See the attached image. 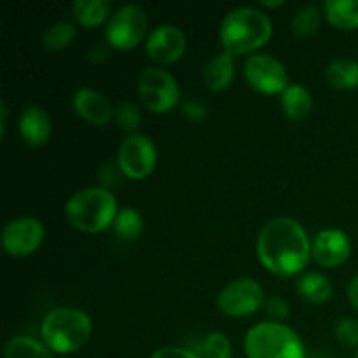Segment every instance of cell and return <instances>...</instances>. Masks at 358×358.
<instances>
[{
    "mask_svg": "<svg viewBox=\"0 0 358 358\" xmlns=\"http://www.w3.org/2000/svg\"><path fill=\"white\" fill-rule=\"evenodd\" d=\"M124 177L126 175L122 173L117 161H108V163H105L103 166L100 168V171H98V178H100L101 182V187L108 189V191H110L112 187H117Z\"/></svg>",
    "mask_w": 358,
    "mask_h": 358,
    "instance_id": "cell-29",
    "label": "cell"
},
{
    "mask_svg": "<svg viewBox=\"0 0 358 358\" xmlns=\"http://www.w3.org/2000/svg\"><path fill=\"white\" fill-rule=\"evenodd\" d=\"M266 294L259 282L252 278H238L227 283L217 297V306L229 317H248L264 306Z\"/></svg>",
    "mask_w": 358,
    "mask_h": 358,
    "instance_id": "cell-9",
    "label": "cell"
},
{
    "mask_svg": "<svg viewBox=\"0 0 358 358\" xmlns=\"http://www.w3.org/2000/svg\"><path fill=\"white\" fill-rule=\"evenodd\" d=\"M72 105L79 117L94 126H105L114 119L115 108L105 94L91 87H80L72 98Z\"/></svg>",
    "mask_w": 358,
    "mask_h": 358,
    "instance_id": "cell-14",
    "label": "cell"
},
{
    "mask_svg": "<svg viewBox=\"0 0 358 358\" xmlns=\"http://www.w3.org/2000/svg\"><path fill=\"white\" fill-rule=\"evenodd\" d=\"M322 13L315 3H306L301 7L292 17V31L297 37H310L320 28Z\"/></svg>",
    "mask_w": 358,
    "mask_h": 358,
    "instance_id": "cell-25",
    "label": "cell"
},
{
    "mask_svg": "<svg viewBox=\"0 0 358 358\" xmlns=\"http://www.w3.org/2000/svg\"><path fill=\"white\" fill-rule=\"evenodd\" d=\"M187 38L175 24H159L147 38V55L157 63H173L185 52Z\"/></svg>",
    "mask_w": 358,
    "mask_h": 358,
    "instance_id": "cell-13",
    "label": "cell"
},
{
    "mask_svg": "<svg viewBox=\"0 0 358 358\" xmlns=\"http://www.w3.org/2000/svg\"><path fill=\"white\" fill-rule=\"evenodd\" d=\"M138 94L142 103L156 114H163L180 101V90L170 72L161 66H147L138 77Z\"/></svg>",
    "mask_w": 358,
    "mask_h": 358,
    "instance_id": "cell-6",
    "label": "cell"
},
{
    "mask_svg": "<svg viewBox=\"0 0 358 358\" xmlns=\"http://www.w3.org/2000/svg\"><path fill=\"white\" fill-rule=\"evenodd\" d=\"M313 107L311 93L303 84H290L282 93V108L285 115L292 121H303L310 115Z\"/></svg>",
    "mask_w": 358,
    "mask_h": 358,
    "instance_id": "cell-18",
    "label": "cell"
},
{
    "mask_svg": "<svg viewBox=\"0 0 358 358\" xmlns=\"http://www.w3.org/2000/svg\"><path fill=\"white\" fill-rule=\"evenodd\" d=\"M17 129L28 145H44L51 136V119L48 112L38 105H28L21 110L20 119H17Z\"/></svg>",
    "mask_w": 358,
    "mask_h": 358,
    "instance_id": "cell-15",
    "label": "cell"
},
{
    "mask_svg": "<svg viewBox=\"0 0 358 358\" xmlns=\"http://www.w3.org/2000/svg\"><path fill=\"white\" fill-rule=\"evenodd\" d=\"M3 358H55V353L42 341L28 336H14L6 343Z\"/></svg>",
    "mask_w": 358,
    "mask_h": 358,
    "instance_id": "cell-21",
    "label": "cell"
},
{
    "mask_svg": "<svg viewBox=\"0 0 358 358\" xmlns=\"http://www.w3.org/2000/svg\"><path fill=\"white\" fill-rule=\"evenodd\" d=\"M243 73L254 90L266 94H282L290 86L285 65L271 55L248 56Z\"/></svg>",
    "mask_w": 358,
    "mask_h": 358,
    "instance_id": "cell-10",
    "label": "cell"
},
{
    "mask_svg": "<svg viewBox=\"0 0 358 358\" xmlns=\"http://www.w3.org/2000/svg\"><path fill=\"white\" fill-rule=\"evenodd\" d=\"M257 255L273 275L294 276L306 268L311 257V241L296 219L275 217L259 233Z\"/></svg>",
    "mask_w": 358,
    "mask_h": 358,
    "instance_id": "cell-1",
    "label": "cell"
},
{
    "mask_svg": "<svg viewBox=\"0 0 358 358\" xmlns=\"http://www.w3.org/2000/svg\"><path fill=\"white\" fill-rule=\"evenodd\" d=\"M324 13L329 23L339 30L358 28V0H327L324 2Z\"/></svg>",
    "mask_w": 358,
    "mask_h": 358,
    "instance_id": "cell-19",
    "label": "cell"
},
{
    "mask_svg": "<svg viewBox=\"0 0 358 358\" xmlns=\"http://www.w3.org/2000/svg\"><path fill=\"white\" fill-rule=\"evenodd\" d=\"M180 110H182V114H184L185 117L192 122L203 121V119L208 115V108H206V105L203 103L199 98H194V96H189V98H185V100H182Z\"/></svg>",
    "mask_w": 358,
    "mask_h": 358,
    "instance_id": "cell-31",
    "label": "cell"
},
{
    "mask_svg": "<svg viewBox=\"0 0 358 358\" xmlns=\"http://www.w3.org/2000/svg\"><path fill=\"white\" fill-rule=\"evenodd\" d=\"M355 358H358V350H357V353H355Z\"/></svg>",
    "mask_w": 358,
    "mask_h": 358,
    "instance_id": "cell-36",
    "label": "cell"
},
{
    "mask_svg": "<svg viewBox=\"0 0 358 358\" xmlns=\"http://www.w3.org/2000/svg\"><path fill=\"white\" fill-rule=\"evenodd\" d=\"M336 339L346 348H358V320L355 318H339L334 327Z\"/></svg>",
    "mask_w": 358,
    "mask_h": 358,
    "instance_id": "cell-27",
    "label": "cell"
},
{
    "mask_svg": "<svg viewBox=\"0 0 358 358\" xmlns=\"http://www.w3.org/2000/svg\"><path fill=\"white\" fill-rule=\"evenodd\" d=\"M117 212L114 194L105 187L80 189L70 196L65 205V217L70 226L84 233H101L108 229Z\"/></svg>",
    "mask_w": 358,
    "mask_h": 358,
    "instance_id": "cell-4",
    "label": "cell"
},
{
    "mask_svg": "<svg viewBox=\"0 0 358 358\" xmlns=\"http://www.w3.org/2000/svg\"><path fill=\"white\" fill-rule=\"evenodd\" d=\"M76 38V27L69 21H56L42 34V44L48 51H62Z\"/></svg>",
    "mask_w": 358,
    "mask_h": 358,
    "instance_id": "cell-24",
    "label": "cell"
},
{
    "mask_svg": "<svg viewBox=\"0 0 358 358\" xmlns=\"http://www.w3.org/2000/svg\"><path fill=\"white\" fill-rule=\"evenodd\" d=\"M297 294L311 304H324L332 296V283L318 271H308L296 282Z\"/></svg>",
    "mask_w": 358,
    "mask_h": 358,
    "instance_id": "cell-17",
    "label": "cell"
},
{
    "mask_svg": "<svg viewBox=\"0 0 358 358\" xmlns=\"http://www.w3.org/2000/svg\"><path fill=\"white\" fill-rule=\"evenodd\" d=\"M271 35V20L268 14L255 7H236L226 14L220 24L222 48L233 56L247 55L262 48Z\"/></svg>",
    "mask_w": 358,
    "mask_h": 358,
    "instance_id": "cell-2",
    "label": "cell"
},
{
    "mask_svg": "<svg viewBox=\"0 0 358 358\" xmlns=\"http://www.w3.org/2000/svg\"><path fill=\"white\" fill-rule=\"evenodd\" d=\"M115 161L126 177L133 178V180H142V178L149 177L156 168V145L147 135L133 133L121 142Z\"/></svg>",
    "mask_w": 358,
    "mask_h": 358,
    "instance_id": "cell-8",
    "label": "cell"
},
{
    "mask_svg": "<svg viewBox=\"0 0 358 358\" xmlns=\"http://www.w3.org/2000/svg\"><path fill=\"white\" fill-rule=\"evenodd\" d=\"M247 358H306L301 336L283 322H261L243 341Z\"/></svg>",
    "mask_w": 358,
    "mask_h": 358,
    "instance_id": "cell-5",
    "label": "cell"
},
{
    "mask_svg": "<svg viewBox=\"0 0 358 358\" xmlns=\"http://www.w3.org/2000/svg\"><path fill=\"white\" fill-rule=\"evenodd\" d=\"M261 3L264 7H280V6H285V0H262Z\"/></svg>",
    "mask_w": 358,
    "mask_h": 358,
    "instance_id": "cell-35",
    "label": "cell"
},
{
    "mask_svg": "<svg viewBox=\"0 0 358 358\" xmlns=\"http://www.w3.org/2000/svg\"><path fill=\"white\" fill-rule=\"evenodd\" d=\"M264 310L268 313V317L271 318V322H283L289 318L290 315V306L283 297L280 296H269L266 297Z\"/></svg>",
    "mask_w": 358,
    "mask_h": 358,
    "instance_id": "cell-30",
    "label": "cell"
},
{
    "mask_svg": "<svg viewBox=\"0 0 358 358\" xmlns=\"http://www.w3.org/2000/svg\"><path fill=\"white\" fill-rule=\"evenodd\" d=\"M110 7L108 0H76L72 3V14L80 24L93 28L107 20Z\"/></svg>",
    "mask_w": 358,
    "mask_h": 358,
    "instance_id": "cell-22",
    "label": "cell"
},
{
    "mask_svg": "<svg viewBox=\"0 0 358 358\" xmlns=\"http://www.w3.org/2000/svg\"><path fill=\"white\" fill-rule=\"evenodd\" d=\"M115 236L124 241H135L136 238L142 236L143 233V219L135 208L124 206L117 212L114 224H112Z\"/></svg>",
    "mask_w": 358,
    "mask_h": 358,
    "instance_id": "cell-23",
    "label": "cell"
},
{
    "mask_svg": "<svg viewBox=\"0 0 358 358\" xmlns=\"http://www.w3.org/2000/svg\"><path fill=\"white\" fill-rule=\"evenodd\" d=\"M203 79L208 90L222 91L231 86L234 79V56L222 51L208 59L203 70Z\"/></svg>",
    "mask_w": 358,
    "mask_h": 358,
    "instance_id": "cell-16",
    "label": "cell"
},
{
    "mask_svg": "<svg viewBox=\"0 0 358 358\" xmlns=\"http://www.w3.org/2000/svg\"><path fill=\"white\" fill-rule=\"evenodd\" d=\"M44 224L35 217H20L7 222L2 229L3 250L13 257H27L42 245Z\"/></svg>",
    "mask_w": 358,
    "mask_h": 358,
    "instance_id": "cell-11",
    "label": "cell"
},
{
    "mask_svg": "<svg viewBox=\"0 0 358 358\" xmlns=\"http://www.w3.org/2000/svg\"><path fill=\"white\" fill-rule=\"evenodd\" d=\"M150 358H201L198 352H192L182 346H161L150 355Z\"/></svg>",
    "mask_w": 358,
    "mask_h": 358,
    "instance_id": "cell-32",
    "label": "cell"
},
{
    "mask_svg": "<svg viewBox=\"0 0 358 358\" xmlns=\"http://www.w3.org/2000/svg\"><path fill=\"white\" fill-rule=\"evenodd\" d=\"M147 24L149 17L145 9L138 3H126L108 17L105 37L112 48L133 49L145 35Z\"/></svg>",
    "mask_w": 358,
    "mask_h": 358,
    "instance_id": "cell-7",
    "label": "cell"
},
{
    "mask_svg": "<svg viewBox=\"0 0 358 358\" xmlns=\"http://www.w3.org/2000/svg\"><path fill=\"white\" fill-rule=\"evenodd\" d=\"M198 353L201 358H233V345L224 332H210Z\"/></svg>",
    "mask_w": 358,
    "mask_h": 358,
    "instance_id": "cell-26",
    "label": "cell"
},
{
    "mask_svg": "<svg viewBox=\"0 0 358 358\" xmlns=\"http://www.w3.org/2000/svg\"><path fill=\"white\" fill-rule=\"evenodd\" d=\"M348 299L353 304V308L358 311V275L353 276V280L348 285Z\"/></svg>",
    "mask_w": 358,
    "mask_h": 358,
    "instance_id": "cell-33",
    "label": "cell"
},
{
    "mask_svg": "<svg viewBox=\"0 0 358 358\" xmlns=\"http://www.w3.org/2000/svg\"><path fill=\"white\" fill-rule=\"evenodd\" d=\"M42 343L56 355H70L87 345L93 334L90 315L79 308L62 306L51 310L41 325Z\"/></svg>",
    "mask_w": 358,
    "mask_h": 358,
    "instance_id": "cell-3",
    "label": "cell"
},
{
    "mask_svg": "<svg viewBox=\"0 0 358 358\" xmlns=\"http://www.w3.org/2000/svg\"><path fill=\"white\" fill-rule=\"evenodd\" d=\"M6 121H7V105L6 101H0V136H6Z\"/></svg>",
    "mask_w": 358,
    "mask_h": 358,
    "instance_id": "cell-34",
    "label": "cell"
},
{
    "mask_svg": "<svg viewBox=\"0 0 358 358\" xmlns=\"http://www.w3.org/2000/svg\"><path fill=\"white\" fill-rule=\"evenodd\" d=\"M311 255L324 268H338L352 255V238L336 227L318 231L311 240Z\"/></svg>",
    "mask_w": 358,
    "mask_h": 358,
    "instance_id": "cell-12",
    "label": "cell"
},
{
    "mask_svg": "<svg viewBox=\"0 0 358 358\" xmlns=\"http://www.w3.org/2000/svg\"><path fill=\"white\" fill-rule=\"evenodd\" d=\"M325 79L336 90H357L358 62L350 58H339L325 66Z\"/></svg>",
    "mask_w": 358,
    "mask_h": 358,
    "instance_id": "cell-20",
    "label": "cell"
},
{
    "mask_svg": "<svg viewBox=\"0 0 358 358\" xmlns=\"http://www.w3.org/2000/svg\"><path fill=\"white\" fill-rule=\"evenodd\" d=\"M115 117H117V122L121 124V128L128 129V131L136 129L140 126V122H142L140 108L133 101H122L117 110H115Z\"/></svg>",
    "mask_w": 358,
    "mask_h": 358,
    "instance_id": "cell-28",
    "label": "cell"
}]
</instances>
